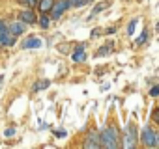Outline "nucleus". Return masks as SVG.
Here are the masks:
<instances>
[{
  "label": "nucleus",
  "instance_id": "nucleus-1",
  "mask_svg": "<svg viewBox=\"0 0 159 149\" xmlns=\"http://www.w3.org/2000/svg\"><path fill=\"white\" fill-rule=\"evenodd\" d=\"M101 145H105V147H111V149H114V147H118V132H116V129L114 127H109V129H105L103 132H101Z\"/></svg>",
  "mask_w": 159,
  "mask_h": 149
},
{
  "label": "nucleus",
  "instance_id": "nucleus-2",
  "mask_svg": "<svg viewBox=\"0 0 159 149\" xmlns=\"http://www.w3.org/2000/svg\"><path fill=\"white\" fill-rule=\"evenodd\" d=\"M140 142H142L144 147H153L155 145V132H153V129L144 127L142 132H140Z\"/></svg>",
  "mask_w": 159,
  "mask_h": 149
},
{
  "label": "nucleus",
  "instance_id": "nucleus-3",
  "mask_svg": "<svg viewBox=\"0 0 159 149\" xmlns=\"http://www.w3.org/2000/svg\"><path fill=\"white\" fill-rule=\"evenodd\" d=\"M69 8V2H67V0H58V2H54L52 4V19H60V15L66 11Z\"/></svg>",
  "mask_w": 159,
  "mask_h": 149
},
{
  "label": "nucleus",
  "instance_id": "nucleus-4",
  "mask_svg": "<svg viewBox=\"0 0 159 149\" xmlns=\"http://www.w3.org/2000/svg\"><path fill=\"white\" fill-rule=\"evenodd\" d=\"M127 136H125V147H133L135 140H137V129L133 127V123H127Z\"/></svg>",
  "mask_w": 159,
  "mask_h": 149
},
{
  "label": "nucleus",
  "instance_id": "nucleus-5",
  "mask_svg": "<svg viewBox=\"0 0 159 149\" xmlns=\"http://www.w3.org/2000/svg\"><path fill=\"white\" fill-rule=\"evenodd\" d=\"M84 147H92V149H98V147H101L99 136H98L96 132H90V134H88V138H86V142H84Z\"/></svg>",
  "mask_w": 159,
  "mask_h": 149
},
{
  "label": "nucleus",
  "instance_id": "nucleus-6",
  "mask_svg": "<svg viewBox=\"0 0 159 149\" xmlns=\"http://www.w3.org/2000/svg\"><path fill=\"white\" fill-rule=\"evenodd\" d=\"M41 45H43V41L39 37H30L23 43V49H39Z\"/></svg>",
  "mask_w": 159,
  "mask_h": 149
},
{
  "label": "nucleus",
  "instance_id": "nucleus-7",
  "mask_svg": "<svg viewBox=\"0 0 159 149\" xmlns=\"http://www.w3.org/2000/svg\"><path fill=\"white\" fill-rule=\"evenodd\" d=\"M23 32H25V23H23V21L10 24V34H11V36H21Z\"/></svg>",
  "mask_w": 159,
  "mask_h": 149
},
{
  "label": "nucleus",
  "instance_id": "nucleus-8",
  "mask_svg": "<svg viewBox=\"0 0 159 149\" xmlns=\"http://www.w3.org/2000/svg\"><path fill=\"white\" fill-rule=\"evenodd\" d=\"M73 60H75V62H84V60H86V54H84V47H83V45L73 52Z\"/></svg>",
  "mask_w": 159,
  "mask_h": 149
},
{
  "label": "nucleus",
  "instance_id": "nucleus-9",
  "mask_svg": "<svg viewBox=\"0 0 159 149\" xmlns=\"http://www.w3.org/2000/svg\"><path fill=\"white\" fill-rule=\"evenodd\" d=\"M21 21L23 23H36V15L32 13V11H21Z\"/></svg>",
  "mask_w": 159,
  "mask_h": 149
},
{
  "label": "nucleus",
  "instance_id": "nucleus-10",
  "mask_svg": "<svg viewBox=\"0 0 159 149\" xmlns=\"http://www.w3.org/2000/svg\"><path fill=\"white\" fill-rule=\"evenodd\" d=\"M0 43H2V45H13V37L8 34V30L0 34Z\"/></svg>",
  "mask_w": 159,
  "mask_h": 149
},
{
  "label": "nucleus",
  "instance_id": "nucleus-11",
  "mask_svg": "<svg viewBox=\"0 0 159 149\" xmlns=\"http://www.w3.org/2000/svg\"><path fill=\"white\" fill-rule=\"evenodd\" d=\"M52 4H54V0H41V2H39V10H41L43 13H45V11H51Z\"/></svg>",
  "mask_w": 159,
  "mask_h": 149
},
{
  "label": "nucleus",
  "instance_id": "nucleus-12",
  "mask_svg": "<svg viewBox=\"0 0 159 149\" xmlns=\"http://www.w3.org/2000/svg\"><path fill=\"white\" fill-rule=\"evenodd\" d=\"M49 80H38L36 84H34V92H41V90H47L49 88Z\"/></svg>",
  "mask_w": 159,
  "mask_h": 149
},
{
  "label": "nucleus",
  "instance_id": "nucleus-13",
  "mask_svg": "<svg viewBox=\"0 0 159 149\" xmlns=\"http://www.w3.org/2000/svg\"><path fill=\"white\" fill-rule=\"evenodd\" d=\"M111 52H112V45L107 43V45H103V49L98 50V56H105V54H111Z\"/></svg>",
  "mask_w": 159,
  "mask_h": 149
},
{
  "label": "nucleus",
  "instance_id": "nucleus-14",
  "mask_svg": "<svg viewBox=\"0 0 159 149\" xmlns=\"http://www.w3.org/2000/svg\"><path fill=\"white\" fill-rule=\"evenodd\" d=\"M67 2H69L71 8H83V6L88 2V0H67Z\"/></svg>",
  "mask_w": 159,
  "mask_h": 149
},
{
  "label": "nucleus",
  "instance_id": "nucleus-15",
  "mask_svg": "<svg viewBox=\"0 0 159 149\" xmlns=\"http://www.w3.org/2000/svg\"><path fill=\"white\" fill-rule=\"evenodd\" d=\"M137 24H139V21H137V19H133V21L127 24V34H129V36H133V34H135V28H137Z\"/></svg>",
  "mask_w": 159,
  "mask_h": 149
},
{
  "label": "nucleus",
  "instance_id": "nucleus-16",
  "mask_svg": "<svg viewBox=\"0 0 159 149\" xmlns=\"http://www.w3.org/2000/svg\"><path fill=\"white\" fill-rule=\"evenodd\" d=\"M144 41H146V32H142V34H140V36L135 39V45H142Z\"/></svg>",
  "mask_w": 159,
  "mask_h": 149
},
{
  "label": "nucleus",
  "instance_id": "nucleus-17",
  "mask_svg": "<svg viewBox=\"0 0 159 149\" xmlns=\"http://www.w3.org/2000/svg\"><path fill=\"white\" fill-rule=\"evenodd\" d=\"M150 95H152V97H157V95H159V84H155V86L150 90Z\"/></svg>",
  "mask_w": 159,
  "mask_h": 149
},
{
  "label": "nucleus",
  "instance_id": "nucleus-18",
  "mask_svg": "<svg viewBox=\"0 0 159 149\" xmlns=\"http://www.w3.org/2000/svg\"><path fill=\"white\" fill-rule=\"evenodd\" d=\"M21 2H23L25 6H30V8H32V6H36V0H21Z\"/></svg>",
  "mask_w": 159,
  "mask_h": 149
},
{
  "label": "nucleus",
  "instance_id": "nucleus-19",
  "mask_svg": "<svg viewBox=\"0 0 159 149\" xmlns=\"http://www.w3.org/2000/svg\"><path fill=\"white\" fill-rule=\"evenodd\" d=\"M6 30H8L6 23H4V21H0V34H2V32H6Z\"/></svg>",
  "mask_w": 159,
  "mask_h": 149
},
{
  "label": "nucleus",
  "instance_id": "nucleus-20",
  "mask_svg": "<svg viewBox=\"0 0 159 149\" xmlns=\"http://www.w3.org/2000/svg\"><path fill=\"white\" fill-rule=\"evenodd\" d=\"M41 26H43V28H47V26H49V19H47V17H43V19H41Z\"/></svg>",
  "mask_w": 159,
  "mask_h": 149
},
{
  "label": "nucleus",
  "instance_id": "nucleus-21",
  "mask_svg": "<svg viewBox=\"0 0 159 149\" xmlns=\"http://www.w3.org/2000/svg\"><path fill=\"white\" fill-rule=\"evenodd\" d=\"M4 134H6V136H13V134H15V129H6Z\"/></svg>",
  "mask_w": 159,
  "mask_h": 149
},
{
  "label": "nucleus",
  "instance_id": "nucleus-22",
  "mask_svg": "<svg viewBox=\"0 0 159 149\" xmlns=\"http://www.w3.org/2000/svg\"><path fill=\"white\" fill-rule=\"evenodd\" d=\"M153 121H157V123H159V110H155V112H153Z\"/></svg>",
  "mask_w": 159,
  "mask_h": 149
},
{
  "label": "nucleus",
  "instance_id": "nucleus-23",
  "mask_svg": "<svg viewBox=\"0 0 159 149\" xmlns=\"http://www.w3.org/2000/svg\"><path fill=\"white\" fill-rule=\"evenodd\" d=\"M56 136H58V138H64V136H66V132H64V130H58V132H56Z\"/></svg>",
  "mask_w": 159,
  "mask_h": 149
},
{
  "label": "nucleus",
  "instance_id": "nucleus-24",
  "mask_svg": "<svg viewBox=\"0 0 159 149\" xmlns=\"http://www.w3.org/2000/svg\"><path fill=\"white\" fill-rule=\"evenodd\" d=\"M155 145L159 147V134H155Z\"/></svg>",
  "mask_w": 159,
  "mask_h": 149
}]
</instances>
